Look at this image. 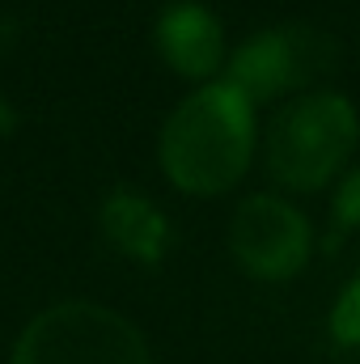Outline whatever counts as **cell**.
Returning a JSON list of instances; mask_svg holds the SVG:
<instances>
[{"label": "cell", "instance_id": "cell-1", "mask_svg": "<svg viewBox=\"0 0 360 364\" xmlns=\"http://www.w3.org/2000/svg\"><path fill=\"white\" fill-rule=\"evenodd\" d=\"M157 157L166 178L186 195H225L255 157V106L229 81L186 93L162 127Z\"/></svg>", "mask_w": 360, "mask_h": 364}, {"label": "cell", "instance_id": "cell-2", "mask_svg": "<svg viewBox=\"0 0 360 364\" xmlns=\"http://www.w3.org/2000/svg\"><path fill=\"white\" fill-rule=\"evenodd\" d=\"M360 140V114L344 93H305L268 127V170L288 191H318L335 178Z\"/></svg>", "mask_w": 360, "mask_h": 364}, {"label": "cell", "instance_id": "cell-3", "mask_svg": "<svg viewBox=\"0 0 360 364\" xmlns=\"http://www.w3.org/2000/svg\"><path fill=\"white\" fill-rule=\"evenodd\" d=\"M9 364H153V356L123 314L93 301H60L30 318Z\"/></svg>", "mask_w": 360, "mask_h": 364}, {"label": "cell", "instance_id": "cell-4", "mask_svg": "<svg viewBox=\"0 0 360 364\" xmlns=\"http://www.w3.org/2000/svg\"><path fill=\"white\" fill-rule=\"evenodd\" d=\"M335 64H339V47L331 34L314 26H275L263 34H250L233 51L225 81L255 106V102H271L280 93L314 85Z\"/></svg>", "mask_w": 360, "mask_h": 364}, {"label": "cell", "instance_id": "cell-5", "mask_svg": "<svg viewBox=\"0 0 360 364\" xmlns=\"http://www.w3.org/2000/svg\"><path fill=\"white\" fill-rule=\"evenodd\" d=\"M229 250L246 275L280 284L309 263V225L288 199L250 195L229 220Z\"/></svg>", "mask_w": 360, "mask_h": 364}, {"label": "cell", "instance_id": "cell-6", "mask_svg": "<svg viewBox=\"0 0 360 364\" xmlns=\"http://www.w3.org/2000/svg\"><path fill=\"white\" fill-rule=\"evenodd\" d=\"M153 43L162 51V60L186 81H208L212 85V77L225 64V26L199 0L166 4L157 26H153Z\"/></svg>", "mask_w": 360, "mask_h": 364}, {"label": "cell", "instance_id": "cell-7", "mask_svg": "<svg viewBox=\"0 0 360 364\" xmlns=\"http://www.w3.org/2000/svg\"><path fill=\"white\" fill-rule=\"evenodd\" d=\"M102 233L115 250H123L136 263H162L170 246V225L157 203H149L136 191H110L102 203Z\"/></svg>", "mask_w": 360, "mask_h": 364}, {"label": "cell", "instance_id": "cell-8", "mask_svg": "<svg viewBox=\"0 0 360 364\" xmlns=\"http://www.w3.org/2000/svg\"><path fill=\"white\" fill-rule=\"evenodd\" d=\"M331 339L339 348H360V275L331 305Z\"/></svg>", "mask_w": 360, "mask_h": 364}, {"label": "cell", "instance_id": "cell-9", "mask_svg": "<svg viewBox=\"0 0 360 364\" xmlns=\"http://www.w3.org/2000/svg\"><path fill=\"white\" fill-rule=\"evenodd\" d=\"M335 225L356 229L360 225V170H348L339 191H335Z\"/></svg>", "mask_w": 360, "mask_h": 364}]
</instances>
